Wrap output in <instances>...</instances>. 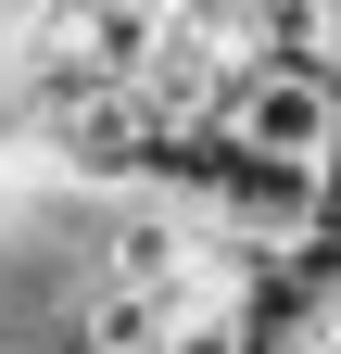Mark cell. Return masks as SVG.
<instances>
[{"mask_svg":"<svg viewBox=\"0 0 341 354\" xmlns=\"http://www.w3.org/2000/svg\"><path fill=\"white\" fill-rule=\"evenodd\" d=\"M26 152V102H13V76H0V165Z\"/></svg>","mask_w":341,"mask_h":354,"instance_id":"obj_1","label":"cell"}]
</instances>
